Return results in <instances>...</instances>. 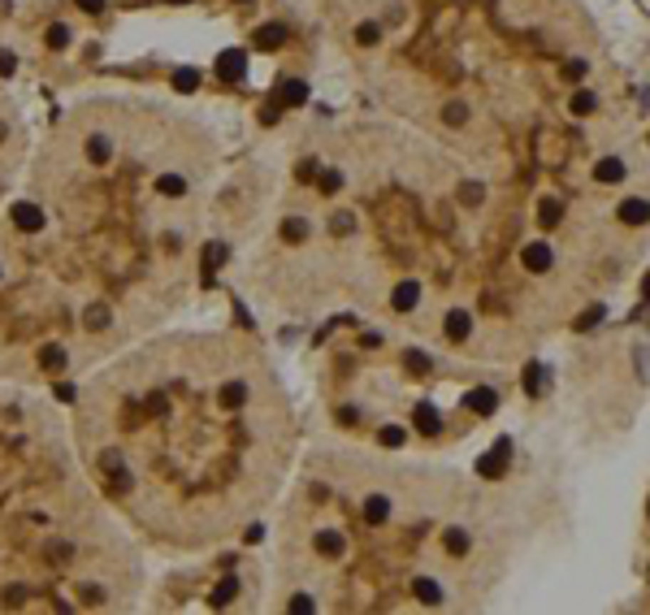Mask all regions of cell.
<instances>
[{
	"mask_svg": "<svg viewBox=\"0 0 650 615\" xmlns=\"http://www.w3.org/2000/svg\"><path fill=\"white\" fill-rule=\"evenodd\" d=\"M464 403H468V412H477V416H490V412L499 408V395H495L490 386H477V390H473V395H468Z\"/></svg>",
	"mask_w": 650,
	"mask_h": 615,
	"instance_id": "cell-1",
	"label": "cell"
},
{
	"mask_svg": "<svg viewBox=\"0 0 650 615\" xmlns=\"http://www.w3.org/2000/svg\"><path fill=\"white\" fill-rule=\"evenodd\" d=\"M247 399H252V390H247L243 381H226L222 390H217V403H222V408H230V412H234V408H243Z\"/></svg>",
	"mask_w": 650,
	"mask_h": 615,
	"instance_id": "cell-2",
	"label": "cell"
},
{
	"mask_svg": "<svg viewBox=\"0 0 650 615\" xmlns=\"http://www.w3.org/2000/svg\"><path fill=\"white\" fill-rule=\"evenodd\" d=\"M14 226L26 230V234H35V230H43V212H39L35 204H18V208H14Z\"/></svg>",
	"mask_w": 650,
	"mask_h": 615,
	"instance_id": "cell-3",
	"label": "cell"
},
{
	"mask_svg": "<svg viewBox=\"0 0 650 615\" xmlns=\"http://www.w3.org/2000/svg\"><path fill=\"white\" fill-rule=\"evenodd\" d=\"M391 304H395V312H412L421 304V282H399L395 295H391Z\"/></svg>",
	"mask_w": 650,
	"mask_h": 615,
	"instance_id": "cell-4",
	"label": "cell"
},
{
	"mask_svg": "<svg viewBox=\"0 0 650 615\" xmlns=\"http://www.w3.org/2000/svg\"><path fill=\"white\" fill-rule=\"evenodd\" d=\"M525 269L547 273V269H551V247H547V243H529V247H525Z\"/></svg>",
	"mask_w": 650,
	"mask_h": 615,
	"instance_id": "cell-5",
	"label": "cell"
},
{
	"mask_svg": "<svg viewBox=\"0 0 650 615\" xmlns=\"http://www.w3.org/2000/svg\"><path fill=\"white\" fill-rule=\"evenodd\" d=\"M386 516H391V498H382V494H373V498L364 502V520H368V524H382Z\"/></svg>",
	"mask_w": 650,
	"mask_h": 615,
	"instance_id": "cell-6",
	"label": "cell"
},
{
	"mask_svg": "<svg viewBox=\"0 0 650 615\" xmlns=\"http://www.w3.org/2000/svg\"><path fill=\"white\" fill-rule=\"evenodd\" d=\"M156 191H160V195H170V200H178V195H187V178H182V174H160Z\"/></svg>",
	"mask_w": 650,
	"mask_h": 615,
	"instance_id": "cell-7",
	"label": "cell"
},
{
	"mask_svg": "<svg viewBox=\"0 0 650 615\" xmlns=\"http://www.w3.org/2000/svg\"><path fill=\"white\" fill-rule=\"evenodd\" d=\"M316 550L321 554H343V537L334 529H325V533H316Z\"/></svg>",
	"mask_w": 650,
	"mask_h": 615,
	"instance_id": "cell-8",
	"label": "cell"
},
{
	"mask_svg": "<svg viewBox=\"0 0 650 615\" xmlns=\"http://www.w3.org/2000/svg\"><path fill=\"white\" fill-rule=\"evenodd\" d=\"M416 429H421V433H438V412H433L429 403L416 408Z\"/></svg>",
	"mask_w": 650,
	"mask_h": 615,
	"instance_id": "cell-9",
	"label": "cell"
},
{
	"mask_svg": "<svg viewBox=\"0 0 650 615\" xmlns=\"http://www.w3.org/2000/svg\"><path fill=\"white\" fill-rule=\"evenodd\" d=\"M503 451H507V442H499V451L481 460V477H499L503 472Z\"/></svg>",
	"mask_w": 650,
	"mask_h": 615,
	"instance_id": "cell-10",
	"label": "cell"
},
{
	"mask_svg": "<svg viewBox=\"0 0 650 615\" xmlns=\"http://www.w3.org/2000/svg\"><path fill=\"white\" fill-rule=\"evenodd\" d=\"M594 174H599L603 182H620V178H624V165H620V160H599V170H594Z\"/></svg>",
	"mask_w": 650,
	"mask_h": 615,
	"instance_id": "cell-11",
	"label": "cell"
},
{
	"mask_svg": "<svg viewBox=\"0 0 650 615\" xmlns=\"http://www.w3.org/2000/svg\"><path fill=\"white\" fill-rule=\"evenodd\" d=\"M620 217L633 221V226H641V221H646V200H629V204L620 208Z\"/></svg>",
	"mask_w": 650,
	"mask_h": 615,
	"instance_id": "cell-12",
	"label": "cell"
},
{
	"mask_svg": "<svg viewBox=\"0 0 650 615\" xmlns=\"http://www.w3.org/2000/svg\"><path fill=\"white\" fill-rule=\"evenodd\" d=\"M468 329H473V321H468L464 312H451V321H447V334H451V338H464Z\"/></svg>",
	"mask_w": 650,
	"mask_h": 615,
	"instance_id": "cell-13",
	"label": "cell"
},
{
	"mask_svg": "<svg viewBox=\"0 0 650 615\" xmlns=\"http://www.w3.org/2000/svg\"><path fill=\"white\" fill-rule=\"evenodd\" d=\"M282 234H287L291 243H299V239L308 234V221H304V217H291V221H287V226H282Z\"/></svg>",
	"mask_w": 650,
	"mask_h": 615,
	"instance_id": "cell-14",
	"label": "cell"
},
{
	"mask_svg": "<svg viewBox=\"0 0 650 615\" xmlns=\"http://www.w3.org/2000/svg\"><path fill=\"white\" fill-rule=\"evenodd\" d=\"M234 594H239V581H234V577H226L222 585H217V589H212V602H230Z\"/></svg>",
	"mask_w": 650,
	"mask_h": 615,
	"instance_id": "cell-15",
	"label": "cell"
},
{
	"mask_svg": "<svg viewBox=\"0 0 650 615\" xmlns=\"http://www.w3.org/2000/svg\"><path fill=\"white\" fill-rule=\"evenodd\" d=\"M43 368H48V373L66 368V351H61V347H48V351H43Z\"/></svg>",
	"mask_w": 650,
	"mask_h": 615,
	"instance_id": "cell-16",
	"label": "cell"
},
{
	"mask_svg": "<svg viewBox=\"0 0 650 615\" xmlns=\"http://www.w3.org/2000/svg\"><path fill=\"white\" fill-rule=\"evenodd\" d=\"M416 594H421L425 602H438V585H433V581H416Z\"/></svg>",
	"mask_w": 650,
	"mask_h": 615,
	"instance_id": "cell-17",
	"label": "cell"
},
{
	"mask_svg": "<svg viewBox=\"0 0 650 615\" xmlns=\"http://www.w3.org/2000/svg\"><path fill=\"white\" fill-rule=\"evenodd\" d=\"M408 368H412V373H429V356L412 351V356H408Z\"/></svg>",
	"mask_w": 650,
	"mask_h": 615,
	"instance_id": "cell-18",
	"label": "cell"
},
{
	"mask_svg": "<svg viewBox=\"0 0 650 615\" xmlns=\"http://www.w3.org/2000/svg\"><path fill=\"white\" fill-rule=\"evenodd\" d=\"M382 442H386V446H399V442H403V429H399V425L382 429Z\"/></svg>",
	"mask_w": 650,
	"mask_h": 615,
	"instance_id": "cell-19",
	"label": "cell"
},
{
	"mask_svg": "<svg viewBox=\"0 0 650 615\" xmlns=\"http://www.w3.org/2000/svg\"><path fill=\"white\" fill-rule=\"evenodd\" d=\"M104 321H108V312H104V308H91V316H87V325H91V329H100Z\"/></svg>",
	"mask_w": 650,
	"mask_h": 615,
	"instance_id": "cell-20",
	"label": "cell"
},
{
	"mask_svg": "<svg viewBox=\"0 0 650 615\" xmlns=\"http://www.w3.org/2000/svg\"><path fill=\"white\" fill-rule=\"evenodd\" d=\"M447 546H451V550H464V546H468V537H464V533H460V529H455V533H451V537H447Z\"/></svg>",
	"mask_w": 650,
	"mask_h": 615,
	"instance_id": "cell-21",
	"label": "cell"
}]
</instances>
